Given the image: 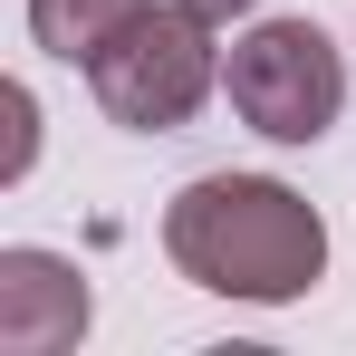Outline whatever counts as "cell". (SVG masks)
<instances>
[{"mask_svg":"<svg viewBox=\"0 0 356 356\" xmlns=\"http://www.w3.org/2000/svg\"><path fill=\"white\" fill-rule=\"evenodd\" d=\"M164 260L212 298L289 308L327 270V222L270 174H202L164 202Z\"/></svg>","mask_w":356,"mask_h":356,"instance_id":"obj_1","label":"cell"},{"mask_svg":"<svg viewBox=\"0 0 356 356\" xmlns=\"http://www.w3.org/2000/svg\"><path fill=\"white\" fill-rule=\"evenodd\" d=\"M212 87H222L212 19L183 10V0H145L116 39L87 58V97H97L125 135H174V125H193Z\"/></svg>","mask_w":356,"mask_h":356,"instance_id":"obj_2","label":"cell"},{"mask_svg":"<svg viewBox=\"0 0 356 356\" xmlns=\"http://www.w3.org/2000/svg\"><path fill=\"white\" fill-rule=\"evenodd\" d=\"M222 97L270 145H318L347 116V58L318 19H260L222 49Z\"/></svg>","mask_w":356,"mask_h":356,"instance_id":"obj_3","label":"cell"},{"mask_svg":"<svg viewBox=\"0 0 356 356\" xmlns=\"http://www.w3.org/2000/svg\"><path fill=\"white\" fill-rule=\"evenodd\" d=\"M97 298H87V270L58 260V250H0V347L10 356H58L87 337Z\"/></svg>","mask_w":356,"mask_h":356,"instance_id":"obj_4","label":"cell"},{"mask_svg":"<svg viewBox=\"0 0 356 356\" xmlns=\"http://www.w3.org/2000/svg\"><path fill=\"white\" fill-rule=\"evenodd\" d=\"M135 10H145V0H29V39H39L49 58L87 67V58L125 29V19H135Z\"/></svg>","mask_w":356,"mask_h":356,"instance_id":"obj_5","label":"cell"},{"mask_svg":"<svg viewBox=\"0 0 356 356\" xmlns=\"http://www.w3.org/2000/svg\"><path fill=\"white\" fill-rule=\"evenodd\" d=\"M0 106H10V164H0V174L19 183V174H29V154H39V97H29V87H10Z\"/></svg>","mask_w":356,"mask_h":356,"instance_id":"obj_6","label":"cell"},{"mask_svg":"<svg viewBox=\"0 0 356 356\" xmlns=\"http://www.w3.org/2000/svg\"><path fill=\"white\" fill-rule=\"evenodd\" d=\"M183 10H202V19H212V29H232L241 10H260V0H183Z\"/></svg>","mask_w":356,"mask_h":356,"instance_id":"obj_7","label":"cell"}]
</instances>
